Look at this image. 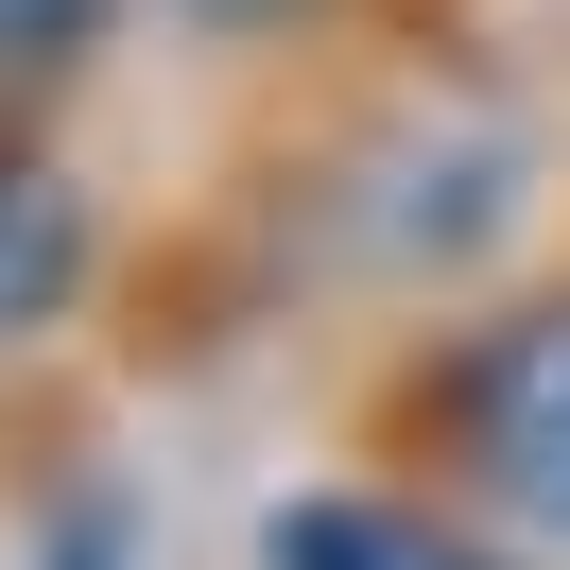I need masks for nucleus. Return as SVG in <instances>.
Masks as SVG:
<instances>
[{
    "instance_id": "3",
    "label": "nucleus",
    "mask_w": 570,
    "mask_h": 570,
    "mask_svg": "<svg viewBox=\"0 0 570 570\" xmlns=\"http://www.w3.org/2000/svg\"><path fill=\"white\" fill-rule=\"evenodd\" d=\"M121 0H0V87H36V70H70L87 36H105Z\"/></svg>"
},
{
    "instance_id": "4",
    "label": "nucleus",
    "mask_w": 570,
    "mask_h": 570,
    "mask_svg": "<svg viewBox=\"0 0 570 570\" xmlns=\"http://www.w3.org/2000/svg\"><path fill=\"white\" fill-rule=\"evenodd\" d=\"M174 18H190V36H225V52H243V36H312L328 0H174Z\"/></svg>"
},
{
    "instance_id": "2",
    "label": "nucleus",
    "mask_w": 570,
    "mask_h": 570,
    "mask_svg": "<svg viewBox=\"0 0 570 570\" xmlns=\"http://www.w3.org/2000/svg\"><path fill=\"white\" fill-rule=\"evenodd\" d=\"M259 570H484L466 553L450 501L381 484V466H346V484H294L277 519H259Z\"/></svg>"
},
{
    "instance_id": "1",
    "label": "nucleus",
    "mask_w": 570,
    "mask_h": 570,
    "mask_svg": "<svg viewBox=\"0 0 570 570\" xmlns=\"http://www.w3.org/2000/svg\"><path fill=\"white\" fill-rule=\"evenodd\" d=\"M381 484L570 553V277H535V294H501V312H466V328L415 346Z\"/></svg>"
}]
</instances>
